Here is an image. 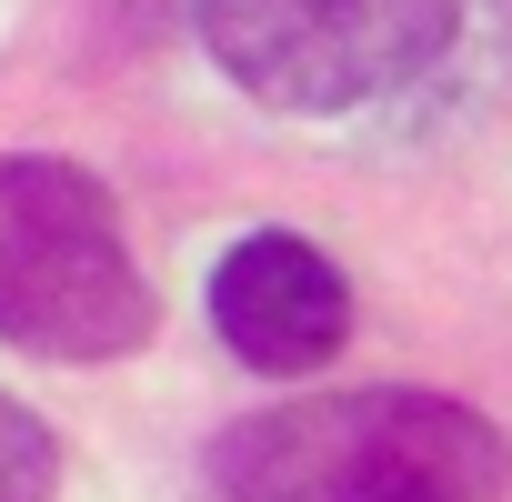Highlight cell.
<instances>
[{
    "label": "cell",
    "instance_id": "obj_1",
    "mask_svg": "<svg viewBox=\"0 0 512 502\" xmlns=\"http://www.w3.org/2000/svg\"><path fill=\"white\" fill-rule=\"evenodd\" d=\"M502 432L442 392H302L211 442L221 502H492Z\"/></svg>",
    "mask_w": 512,
    "mask_h": 502
},
{
    "label": "cell",
    "instance_id": "obj_5",
    "mask_svg": "<svg viewBox=\"0 0 512 502\" xmlns=\"http://www.w3.org/2000/svg\"><path fill=\"white\" fill-rule=\"evenodd\" d=\"M51 482H61V442L21 402H0V502H51Z\"/></svg>",
    "mask_w": 512,
    "mask_h": 502
},
{
    "label": "cell",
    "instance_id": "obj_4",
    "mask_svg": "<svg viewBox=\"0 0 512 502\" xmlns=\"http://www.w3.org/2000/svg\"><path fill=\"white\" fill-rule=\"evenodd\" d=\"M211 322H221V342L251 372H312V362L342 352L352 292H342V272L322 262L312 241L251 231V241L221 251V272H211Z\"/></svg>",
    "mask_w": 512,
    "mask_h": 502
},
{
    "label": "cell",
    "instance_id": "obj_2",
    "mask_svg": "<svg viewBox=\"0 0 512 502\" xmlns=\"http://www.w3.org/2000/svg\"><path fill=\"white\" fill-rule=\"evenodd\" d=\"M151 332V292L121 211L71 161H0V342L51 362H111Z\"/></svg>",
    "mask_w": 512,
    "mask_h": 502
},
{
    "label": "cell",
    "instance_id": "obj_3",
    "mask_svg": "<svg viewBox=\"0 0 512 502\" xmlns=\"http://www.w3.org/2000/svg\"><path fill=\"white\" fill-rule=\"evenodd\" d=\"M201 41L272 111H362L452 51V0H201Z\"/></svg>",
    "mask_w": 512,
    "mask_h": 502
}]
</instances>
